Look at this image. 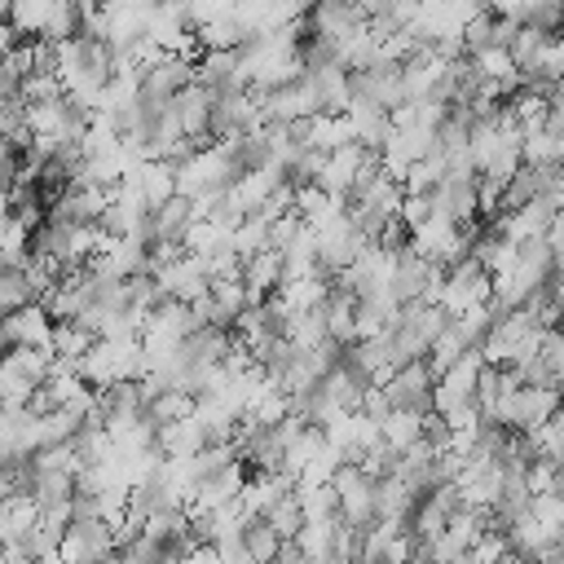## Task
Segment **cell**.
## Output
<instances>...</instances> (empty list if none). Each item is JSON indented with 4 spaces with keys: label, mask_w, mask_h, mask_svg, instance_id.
<instances>
[{
    "label": "cell",
    "mask_w": 564,
    "mask_h": 564,
    "mask_svg": "<svg viewBox=\"0 0 564 564\" xmlns=\"http://www.w3.org/2000/svg\"><path fill=\"white\" fill-rule=\"evenodd\" d=\"M234 176H238V163H234L229 145H220V141L198 145V150H189L181 163H172V181H176V194H181V198L220 194Z\"/></svg>",
    "instance_id": "6da1fadb"
},
{
    "label": "cell",
    "mask_w": 564,
    "mask_h": 564,
    "mask_svg": "<svg viewBox=\"0 0 564 564\" xmlns=\"http://www.w3.org/2000/svg\"><path fill=\"white\" fill-rule=\"evenodd\" d=\"M445 317H458V313H467V308H480V304H489V273L467 256V260H458L454 269H445V278H441V291H436V300H432Z\"/></svg>",
    "instance_id": "7a4b0ae2"
},
{
    "label": "cell",
    "mask_w": 564,
    "mask_h": 564,
    "mask_svg": "<svg viewBox=\"0 0 564 564\" xmlns=\"http://www.w3.org/2000/svg\"><path fill=\"white\" fill-rule=\"evenodd\" d=\"M480 370H485V361H480V352H476V348H471V352H463V357H454V361L432 379V414H436V419H445V414H454V410L471 405Z\"/></svg>",
    "instance_id": "3957f363"
},
{
    "label": "cell",
    "mask_w": 564,
    "mask_h": 564,
    "mask_svg": "<svg viewBox=\"0 0 564 564\" xmlns=\"http://www.w3.org/2000/svg\"><path fill=\"white\" fill-rule=\"evenodd\" d=\"M330 494H335V516L344 529H366L375 520V480L366 471H357L352 463L335 467Z\"/></svg>",
    "instance_id": "277c9868"
},
{
    "label": "cell",
    "mask_w": 564,
    "mask_h": 564,
    "mask_svg": "<svg viewBox=\"0 0 564 564\" xmlns=\"http://www.w3.org/2000/svg\"><path fill=\"white\" fill-rule=\"evenodd\" d=\"M370 163H375V154H370V150H361L357 141H348V145H339V150L322 154V167H317L313 185H317L322 194H330L335 203H348V194H352L357 176H361Z\"/></svg>",
    "instance_id": "5b68a950"
},
{
    "label": "cell",
    "mask_w": 564,
    "mask_h": 564,
    "mask_svg": "<svg viewBox=\"0 0 564 564\" xmlns=\"http://www.w3.org/2000/svg\"><path fill=\"white\" fill-rule=\"evenodd\" d=\"M57 560L62 564H110L115 538L101 520H70L57 538Z\"/></svg>",
    "instance_id": "8992f818"
},
{
    "label": "cell",
    "mask_w": 564,
    "mask_h": 564,
    "mask_svg": "<svg viewBox=\"0 0 564 564\" xmlns=\"http://www.w3.org/2000/svg\"><path fill=\"white\" fill-rule=\"evenodd\" d=\"M313 242H317V269L326 273V278H335V273H344L357 256H361V247H366V238L357 234V225L339 212L335 220H326L322 229H313Z\"/></svg>",
    "instance_id": "52a82bcc"
},
{
    "label": "cell",
    "mask_w": 564,
    "mask_h": 564,
    "mask_svg": "<svg viewBox=\"0 0 564 564\" xmlns=\"http://www.w3.org/2000/svg\"><path fill=\"white\" fill-rule=\"evenodd\" d=\"M379 392L388 397V405H392V410L432 414V370H427V361H410V366H397Z\"/></svg>",
    "instance_id": "ba28073f"
},
{
    "label": "cell",
    "mask_w": 564,
    "mask_h": 564,
    "mask_svg": "<svg viewBox=\"0 0 564 564\" xmlns=\"http://www.w3.org/2000/svg\"><path fill=\"white\" fill-rule=\"evenodd\" d=\"M48 335H53V317L40 304H22L18 313L0 317L4 348H48Z\"/></svg>",
    "instance_id": "9c48e42d"
},
{
    "label": "cell",
    "mask_w": 564,
    "mask_h": 564,
    "mask_svg": "<svg viewBox=\"0 0 564 564\" xmlns=\"http://www.w3.org/2000/svg\"><path fill=\"white\" fill-rule=\"evenodd\" d=\"M427 203H432V216H441V220H449V225H471V220H476V181H454V176H445V181L427 194Z\"/></svg>",
    "instance_id": "30bf717a"
},
{
    "label": "cell",
    "mask_w": 564,
    "mask_h": 564,
    "mask_svg": "<svg viewBox=\"0 0 564 564\" xmlns=\"http://www.w3.org/2000/svg\"><path fill=\"white\" fill-rule=\"evenodd\" d=\"M326 295H330L326 273H313V278H282L278 291H273V300H278V308H282L286 317H300V313L322 308Z\"/></svg>",
    "instance_id": "8fae6325"
},
{
    "label": "cell",
    "mask_w": 564,
    "mask_h": 564,
    "mask_svg": "<svg viewBox=\"0 0 564 564\" xmlns=\"http://www.w3.org/2000/svg\"><path fill=\"white\" fill-rule=\"evenodd\" d=\"M123 176L137 185V194L145 198V207H150V212H154V207H163L167 198H176L172 163H159V159H141V163H137V167H128Z\"/></svg>",
    "instance_id": "7c38bea8"
},
{
    "label": "cell",
    "mask_w": 564,
    "mask_h": 564,
    "mask_svg": "<svg viewBox=\"0 0 564 564\" xmlns=\"http://www.w3.org/2000/svg\"><path fill=\"white\" fill-rule=\"evenodd\" d=\"M154 449H159L163 458H194L198 449H207V432H203V423L189 414V419H181V423L154 427Z\"/></svg>",
    "instance_id": "4fadbf2b"
},
{
    "label": "cell",
    "mask_w": 564,
    "mask_h": 564,
    "mask_svg": "<svg viewBox=\"0 0 564 564\" xmlns=\"http://www.w3.org/2000/svg\"><path fill=\"white\" fill-rule=\"evenodd\" d=\"M322 322H326V339L335 348H348L357 339V295L330 286V295L322 304Z\"/></svg>",
    "instance_id": "5bb4252c"
},
{
    "label": "cell",
    "mask_w": 564,
    "mask_h": 564,
    "mask_svg": "<svg viewBox=\"0 0 564 564\" xmlns=\"http://www.w3.org/2000/svg\"><path fill=\"white\" fill-rule=\"evenodd\" d=\"M339 516H330V520H304L300 524V533L291 538V546L300 551V560H308V564H322V560H330L335 555V538H339Z\"/></svg>",
    "instance_id": "9a60e30c"
},
{
    "label": "cell",
    "mask_w": 564,
    "mask_h": 564,
    "mask_svg": "<svg viewBox=\"0 0 564 564\" xmlns=\"http://www.w3.org/2000/svg\"><path fill=\"white\" fill-rule=\"evenodd\" d=\"M414 502H419V494H414L405 480H397L392 471L375 480V520H397V524H405L410 511H414Z\"/></svg>",
    "instance_id": "2e32d148"
},
{
    "label": "cell",
    "mask_w": 564,
    "mask_h": 564,
    "mask_svg": "<svg viewBox=\"0 0 564 564\" xmlns=\"http://www.w3.org/2000/svg\"><path fill=\"white\" fill-rule=\"evenodd\" d=\"M278 282H282V256H278V251L264 247V251H256L251 260H242V286H247L251 304H260L264 295H273Z\"/></svg>",
    "instance_id": "e0dca14e"
},
{
    "label": "cell",
    "mask_w": 564,
    "mask_h": 564,
    "mask_svg": "<svg viewBox=\"0 0 564 564\" xmlns=\"http://www.w3.org/2000/svg\"><path fill=\"white\" fill-rule=\"evenodd\" d=\"M189 225H194V207H189V198L176 194L150 212V242H181Z\"/></svg>",
    "instance_id": "ac0fdd59"
},
{
    "label": "cell",
    "mask_w": 564,
    "mask_h": 564,
    "mask_svg": "<svg viewBox=\"0 0 564 564\" xmlns=\"http://www.w3.org/2000/svg\"><path fill=\"white\" fill-rule=\"evenodd\" d=\"M560 154H564V137H555V132H546V128L520 132V163H524V167L551 172V167H560Z\"/></svg>",
    "instance_id": "d6986e66"
},
{
    "label": "cell",
    "mask_w": 564,
    "mask_h": 564,
    "mask_svg": "<svg viewBox=\"0 0 564 564\" xmlns=\"http://www.w3.org/2000/svg\"><path fill=\"white\" fill-rule=\"evenodd\" d=\"M48 18H53V0H18V4H9L4 26H9L18 40H44Z\"/></svg>",
    "instance_id": "ffe728a7"
},
{
    "label": "cell",
    "mask_w": 564,
    "mask_h": 564,
    "mask_svg": "<svg viewBox=\"0 0 564 564\" xmlns=\"http://www.w3.org/2000/svg\"><path fill=\"white\" fill-rule=\"evenodd\" d=\"M379 441L392 454L410 449L414 441H423V414H414V410H388V419L379 423Z\"/></svg>",
    "instance_id": "44dd1931"
},
{
    "label": "cell",
    "mask_w": 564,
    "mask_h": 564,
    "mask_svg": "<svg viewBox=\"0 0 564 564\" xmlns=\"http://www.w3.org/2000/svg\"><path fill=\"white\" fill-rule=\"evenodd\" d=\"M97 339L88 335V330H79L75 322H53V335H48V357L53 361H66V366H75L88 348H93Z\"/></svg>",
    "instance_id": "7402d4cb"
},
{
    "label": "cell",
    "mask_w": 564,
    "mask_h": 564,
    "mask_svg": "<svg viewBox=\"0 0 564 564\" xmlns=\"http://www.w3.org/2000/svg\"><path fill=\"white\" fill-rule=\"evenodd\" d=\"M189 414H194V397L181 392V388H167V392H159V397L145 401V423H150V427L181 423V419H189Z\"/></svg>",
    "instance_id": "603a6c76"
},
{
    "label": "cell",
    "mask_w": 564,
    "mask_h": 564,
    "mask_svg": "<svg viewBox=\"0 0 564 564\" xmlns=\"http://www.w3.org/2000/svg\"><path fill=\"white\" fill-rule=\"evenodd\" d=\"M524 445H529V458H533V463H555V467H560V454H564V419L551 414L542 427H533V432L524 436Z\"/></svg>",
    "instance_id": "cb8c5ba5"
},
{
    "label": "cell",
    "mask_w": 564,
    "mask_h": 564,
    "mask_svg": "<svg viewBox=\"0 0 564 564\" xmlns=\"http://www.w3.org/2000/svg\"><path fill=\"white\" fill-rule=\"evenodd\" d=\"M322 449H326V445H322V432H317V427H304V432L282 449V476L295 485V480H300V471H304Z\"/></svg>",
    "instance_id": "d4e9b609"
},
{
    "label": "cell",
    "mask_w": 564,
    "mask_h": 564,
    "mask_svg": "<svg viewBox=\"0 0 564 564\" xmlns=\"http://www.w3.org/2000/svg\"><path fill=\"white\" fill-rule=\"evenodd\" d=\"M441 181H445V163H441V154H427V159H419V163L405 167L401 194H432Z\"/></svg>",
    "instance_id": "484cf974"
},
{
    "label": "cell",
    "mask_w": 564,
    "mask_h": 564,
    "mask_svg": "<svg viewBox=\"0 0 564 564\" xmlns=\"http://www.w3.org/2000/svg\"><path fill=\"white\" fill-rule=\"evenodd\" d=\"M4 361H9V370H18L31 388H40L44 375H48V366H53L48 348H4Z\"/></svg>",
    "instance_id": "4316f807"
},
{
    "label": "cell",
    "mask_w": 564,
    "mask_h": 564,
    "mask_svg": "<svg viewBox=\"0 0 564 564\" xmlns=\"http://www.w3.org/2000/svg\"><path fill=\"white\" fill-rule=\"evenodd\" d=\"M242 546H247L251 564H273V560H278V551H282V538H278L264 520H251V524L242 529Z\"/></svg>",
    "instance_id": "83f0119b"
},
{
    "label": "cell",
    "mask_w": 564,
    "mask_h": 564,
    "mask_svg": "<svg viewBox=\"0 0 564 564\" xmlns=\"http://www.w3.org/2000/svg\"><path fill=\"white\" fill-rule=\"evenodd\" d=\"M291 494H295V507H300L304 520H330V516H335V494H330V485H295Z\"/></svg>",
    "instance_id": "f1b7e54d"
},
{
    "label": "cell",
    "mask_w": 564,
    "mask_h": 564,
    "mask_svg": "<svg viewBox=\"0 0 564 564\" xmlns=\"http://www.w3.org/2000/svg\"><path fill=\"white\" fill-rule=\"evenodd\" d=\"M260 520H264L282 542H291V538L300 533V524H304V516H300V507H295V494H282V498H278Z\"/></svg>",
    "instance_id": "f546056e"
},
{
    "label": "cell",
    "mask_w": 564,
    "mask_h": 564,
    "mask_svg": "<svg viewBox=\"0 0 564 564\" xmlns=\"http://www.w3.org/2000/svg\"><path fill=\"white\" fill-rule=\"evenodd\" d=\"M66 93H62V79L57 75H26L22 84H18V101L22 106H53V101H62Z\"/></svg>",
    "instance_id": "4dcf8cb0"
},
{
    "label": "cell",
    "mask_w": 564,
    "mask_h": 564,
    "mask_svg": "<svg viewBox=\"0 0 564 564\" xmlns=\"http://www.w3.org/2000/svg\"><path fill=\"white\" fill-rule=\"evenodd\" d=\"M22 304H35V300H31V286H26V273L0 264V317H4V313H18Z\"/></svg>",
    "instance_id": "1f68e13d"
},
{
    "label": "cell",
    "mask_w": 564,
    "mask_h": 564,
    "mask_svg": "<svg viewBox=\"0 0 564 564\" xmlns=\"http://www.w3.org/2000/svg\"><path fill=\"white\" fill-rule=\"evenodd\" d=\"M529 516H533L551 538H560V529H564V498H560V494H538V498H529Z\"/></svg>",
    "instance_id": "d6a6232c"
},
{
    "label": "cell",
    "mask_w": 564,
    "mask_h": 564,
    "mask_svg": "<svg viewBox=\"0 0 564 564\" xmlns=\"http://www.w3.org/2000/svg\"><path fill=\"white\" fill-rule=\"evenodd\" d=\"M471 564H502L507 555H511V546H507V538H502V529H485L476 542H471Z\"/></svg>",
    "instance_id": "836d02e7"
},
{
    "label": "cell",
    "mask_w": 564,
    "mask_h": 564,
    "mask_svg": "<svg viewBox=\"0 0 564 564\" xmlns=\"http://www.w3.org/2000/svg\"><path fill=\"white\" fill-rule=\"evenodd\" d=\"M524 489H529V498H538V494H560V467H555V463H529V467H524Z\"/></svg>",
    "instance_id": "e575fe53"
},
{
    "label": "cell",
    "mask_w": 564,
    "mask_h": 564,
    "mask_svg": "<svg viewBox=\"0 0 564 564\" xmlns=\"http://www.w3.org/2000/svg\"><path fill=\"white\" fill-rule=\"evenodd\" d=\"M432 216V203H427V194H401V207H397V220L405 225V234H414L423 220Z\"/></svg>",
    "instance_id": "d590c367"
},
{
    "label": "cell",
    "mask_w": 564,
    "mask_h": 564,
    "mask_svg": "<svg viewBox=\"0 0 564 564\" xmlns=\"http://www.w3.org/2000/svg\"><path fill=\"white\" fill-rule=\"evenodd\" d=\"M4 18H9V4H4V0H0V26H4Z\"/></svg>",
    "instance_id": "8d00e7d4"
},
{
    "label": "cell",
    "mask_w": 564,
    "mask_h": 564,
    "mask_svg": "<svg viewBox=\"0 0 564 564\" xmlns=\"http://www.w3.org/2000/svg\"><path fill=\"white\" fill-rule=\"evenodd\" d=\"M0 357H4V339H0Z\"/></svg>",
    "instance_id": "74e56055"
}]
</instances>
